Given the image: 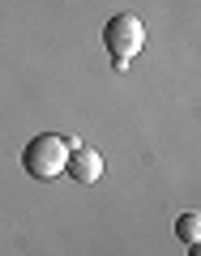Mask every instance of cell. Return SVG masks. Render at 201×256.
<instances>
[{"label": "cell", "mask_w": 201, "mask_h": 256, "mask_svg": "<svg viewBox=\"0 0 201 256\" xmlns=\"http://www.w3.org/2000/svg\"><path fill=\"white\" fill-rule=\"evenodd\" d=\"M188 256H201V244H188Z\"/></svg>", "instance_id": "cell-5"}, {"label": "cell", "mask_w": 201, "mask_h": 256, "mask_svg": "<svg viewBox=\"0 0 201 256\" xmlns=\"http://www.w3.org/2000/svg\"><path fill=\"white\" fill-rule=\"evenodd\" d=\"M64 175H73L77 184H99V180H103V158L94 154L90 146H69V162H64Z\"/></svg>", "instance_id": "cell-3"}, {"label": "cell", "mask_w": 201, "mask_h": 256, "mask_svg": "<svg viewBox=\"0 0 201 256\" xmlns=\"http://www.w3.org/2000/svg\"><path fill=\"white\" fill-rule=\"evenodd\" d=\"M103 47L111 52L116 68L124 73L128 60L146 47V26H141V18L137 13H116V18H107V26H103Z\"/></svg>", "instance_id": "cell-2"}, {"label": "cell", "mask_w": 201, "mask_h": 256, "mask_svg": "<svg viewBox=\"0 0 201 256\" xmlns=\"http://www.w3.org/2000/svg\"><path fill=\"white\" fill-rule=\"evenodd\" d=\"M64 162H69V141L60 132H39L22 150V166H26L30 180H56V175H64Z\"/></svg>", "instance_id": "cell-1"}, {"label": "cell", "mask_w": 201, "mask_h": 256, "mask_svg": "<svg viewBox=\"0 0 201 256\" xmlns=\"http://www.w3.org/2000/svg\"><path fill=\"white\" fill-rule=\"evenodd\" d=\"M175 239H184V244H201V218H197V214H180V218H175Z\"/></svg>", "instance_id": "cell-4"}]
</instances>
